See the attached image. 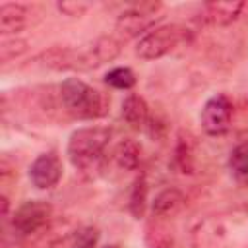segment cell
Here are the masks:
<instances>
[{"mask_svg":"<svg viewBox=\"0 0 248 248\" xmlns=\"http://www.w3.org/2000/svg\"><path fill=\"white\" fill-rule=\"evenodd\" d=\"M120 54V41L101 37L85 46H52L37 56V62L54 72H87L95 70Z\"/></svg>","mask_w":248,"mask_h":248,"instance_id":"obj_1","label":"cell"},{"mask_svg":"<svg viewBox=\"0 0 248 248\" xmlns=\"http://www.w3.org/2000/svg\"><path fill=\"white\" fill-rule=\"evenodd\" d=\"M112 132L105 126H87L72 132L68 140L70 163L81 172L99 170L105 161V151L110 143Z\"/></svg>","mask_w":248,"mask_h":248,"instance_id":"obj_2","label":"cell"},{"mask_svg":"<svg viewBox=\"0 0 248 248\" xmlns=\"http://www.w3.org/2000/svg\"><path fill=\"white\" fill-rule=\"evenodd\" d=\"M58 101L66 114L79 120L101 118L108 112V99L78 78H68L58 85Z\"/></svg>","mask_w":248,"mask_h":248,"instance_id":"obj_3","label":"cell"},{"mask_svg":"<svg viewBox=\"0 0 248 248\" xmlns=\"http://www.w3.org/2000/svg\"><path fill=\"white\" fill-rule=\"evenodd\" d=\"M190 29L178 23H167L153 27L143 37H140L136 45V54L141 60H157L169 52H172L182 43L190 41Z\"/></svg>","mask_w":248,"mask_h":248,"instance_id":"obj_4","label":"cell"},{"mask_svg":"<svg viewBox=\"0 0 248 248\" xmlns=\"http://www.w3.org/2000/svg\"><path fill=\"white\" fill-rule=\"evenodd\" d=\"M161 4L159 2H140L124 10L116 19V31L124 39L143 37L147 31L153 29L155 21L161 17Z\"/></svg>","mask_w":248,"mask_h":248,"instance_id":"obj_5","label":"cell"},{"mask_svg":"<svg viewBox=\"0 0 248 248\" xmlns=\"http://www.w3.org/2000/svg\"><path fill=\"white\" fill-rule=\"evenodd\" d=\"M52 207L43 200H27L23 202L12 215V229L17 236H31L45 229L50 221Z\"/></svg>","mask_w":248,"mask_h":248,"instance_id":"obj_6","label":"cell"},{"mask_svg":"<svg viewBox=\"0 0 248 248\" xmlns=\"http://www.w3.org/2000/svg\"><path fill=\"white\" fill-rule=\"evenodd\" d=\"M231 118H232V103L223 93L207 99L200 112V124L203 132L209 136L225 134L231 126Z\"/></svg>","mask_w":248,"mask_h":248,"instance_id":"obj_7","label":"cell"},{"mask_svg":"<svg viewBox=\"0 0 248 248\" xmlns=\"http://www.w3.org/2000/svg\"><path fill=\"white\" fill-rule=\"evenodd\" d=\"M62 161L54 151H46L37 155V159L29 167V180L39 190H48L56 186L62 178Z\"/></svg>","mask_w":248,"mask_h":248,"instance_id":"obj_8","label":"cell"},{"mask_svg":"<svg viewBox=\"0 0 248 248\" xmlns=\"http://www.w3.org/2000/svg\"><path fill=\"white\" fill-rule=\"evenodd\" d=\"M242 10L244 2H207L202 6L200 21L207 25H231Z\"/></svg>","mask_w":248,"mask_h":248,"instance_id":"obj_9","label":"cell"},{"mask_svg":"<svg viewBox=\"0 0 248 248\" xmlns=\"http://www.w3.org/2000/svg\"><path fill=\"white\" fill-rule=\"evenodd\" d=\"M194 248H227L225 229L217 219H203L192 232Z\"/></svg>","mask_w":248,"mask_h":248,"instance_id":"obj_10","label":"cell"},{"mask_svg":"<svg viewBox=\"0 0 248 248\" xmlns=\"http://www.w3.org/2000/svg\"><path fill=\"white\" fill-rule=\"evenodd\" d=\"M122 118L130 128L147 132L153 116H151V110H149V105L145 103V99L132 93L122 101Z\"/></svg>","mask_w":248,"mask_h":248,"instance_id":"obj_11","label":"cell"},{"mask_svg":"<svg viewBox=\"0 0 248 248\" xmlns=\"http://www.w3.org/2000/svg\"><path fill=\"white\" fill-rule=\"evenodd\" d=\"M184 205H186V198L178 188H165L155 196V200L151 203V211L155 217L170 219L176 213H180V209Z\"/></svg>","mask_w":248,"mask_h":248,"instance_id":"obj_12","label":"cell"},{"mask_svg":"<svg viewBox=\"0 0 248 248\" xmlns=\"http://www.w3.org/2000/svg\"><path fill=\"white\" fill-rule=\"evenodd\" d=\"M27 21V8L21 4H2L0 6V33L2 35H16L25 27Z\"/></svg>","mask_w":248,"mask_h":248,"instance_id":"obj_13","label":"cell"},{"mask_svg":"<svg viewBox=\"0 0 248 248\" xmlns=\"http://www.w3.org/2000/svg\"><path fill=\"white\" fill-rule=\"evenodd\" d=\"M112 159L122 170H136L141 161V145L132 138H124L114 147Z\"/></svg>","mask_w":248,"mask_h":248,"instance_id":"obj_14","label":"cell"},{"mask_svg":"<svg viewBox=\"0 0 248 248\" xmlns=\"http://www.w3.org/2000/svg\"><path fill=\"white\" fill-rule=\"evenodd\" d=\"M174 167L184 172V174H192L194 172V141L190 136L180 134L176 149H174Z\"/></svg>","mask_w":248,"mask_h":248,"instance_id":"obj_15","label":"cell"},{"mask_svg":"<svg viewBox=\"0 0 248 248\" xmlns=\"http://www.w3.org/2000/svg\"><path fill=\"white\" fill-rule=\"evenodd\" d=\"M229 169L236 182L248 186V141L236 145L229 157Z\"/></svg>","mask_w":248,"mask_h":248,"instance_id":"obj_16","label":"cell"},{"mask_svg":"<svg viewBox=\"0 0 248 248\" xmlns=\"http://www.w3.org/2000/svg\"><path fill=\"white\" fill-rule=\"evenodd\" d=\"M105 83L114 87V89H132L136 85V76L130 68L118 66V68H112L105 74Z\"/></svg>","mask_w":248,"mask_h":248,"instance_id":"obj_17","label":"cell"},{"mask_svg":"<svg viewBox=\"0 0 248 248\" xmlns=\"http://www.w3.org/2000/svg\"><path fill=\"white\" fill-rule=\"evenodd\" d=\"M27 50V43L23 39H6L2 45H0V60L6 64L14 58H17L19 54H23Z\"/></svg>","mask_w":248,"mask_h":248,"instance_id":"obj_18","label":"cell"},{"mask_svg":"<svg viewBox=\"0 0 248 248\" xmlns=\"http://www.w3.org/2000/svg\"><path fill=\"white\" fill-rule=\"evenodd\" d=\"M97 240H99V231L95 227H83L76 231L70 248H95Z\"/></svg>","mask_w":248,"mask_h":248,"instance_id":"obj_19","label":"cell"},{"mask_svg":"<svg viewBox=\"0 0 248 248\" xmlns=\"http://www.w3.org/2000/svg\"><path fill=\"white\" fill-rule=\"evenodd\" d=\"M145 182L143 180H138L136 186H134V192H132V200H130V207H132V213L136 217H140L143 213V203H145Z\"/></svg>","mask_w":248,"mask_h":248,"instance_id":"obj_20","label":"cell"},{"mask_svg":"<svg viewBox=\"0 0 248 248\" xmlns=\"http://www.w3.org/2000/svg\"><path fill=\"white\" fill-rule=\"evenodd\" d=\"M56 8L64 14V16H70V17H79L83 16L87 10H89V4L87 2H76V0H66V2H58Z\"/></svg>","mask_w":248,"mask_h":248,"instance_id":"obj_21","label":"cell"},{"mask_svg":"<svg viewBox=\"0 0 248 248\" xmlns=\"http://www.w3.org/2000/svg\"><path fill=\"white\" fill-rule=\"evenodd\" d=\"M105 248H118L116 244H108V246H105Z\"/></svg>","mask_w":248,"mask_h":248,"instance_id":"obj_22","label":"cell"}]
</instances>
